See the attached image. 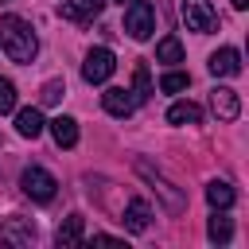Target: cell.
<instances>
[{"mask_svg":"<svg viewBox=\"0 0 249 249\" xmlns=\"http://www.w3.org/2000/svg\"><path fill=\"white\" fill-rule=\"evenodd\" d=\"M0 241H8V245H31L35 241V226L27 218H8L0 226Z\"/></svg>","mask_w":249,"mask_h":249,"instance_id":"30bf717a","label":"cell"},{"mask_svg":"<svg viewBox=\"0 0 249 249\" xmlns=\"http://www.w3.org/2000/svg\"><path fill=\"white\" fill-rule=\"evenodd\" d=\"M113 70H117V58H113V51H109V47H93V51L86 54V62H82V78H86L89 86L109 82V78H113Z\"/></svg>","mask_w":249,"mask_h":249,"instance_id":"8992f818","label":"cell"},{"mask_svg":"<svg viewBox=\"0 0 249 249\" xmlns=\"http://www.w3.org/2000/svg\"><path fill=\"white\" fill-rule=\"evenodd\" d=\"M233 198H237V195H233V187H230L226 179H214V183L206 187V202H210L214 210H230Z\"/></svg>","mask_w":249,"mask_h":249,"instance_id":"2e32d148","label":"cell"},{"mask_svg":"<svg viewBox=\"0 0 249 249\" xmlns=\"http://www.w3.org/2000/svg\"><path fill=\"white\" fill-rule=\"evenodd\" d=\"M43 128H47V121H43V113H39L35 105H31V109H19V113H16V132H19V136L35 140V136H39Z\"/></svg>","mask_w":249,"mask_h":249,"instance_id":"5bb4252c","label":"cell"},{"mask_svg":"<svg viewBox=\"0 0 249 249\" xmlns=\"http://www.w3.org/2000/svg\"><path fill=\"white\" fill-rule=\"evenodd\" d=\"M206 233H210V241H214V245H226V241L233 237V226H230V218H226V214H214V218H210V226H206Z\"/></svg>","mask_w":249,"mask_h":249,"instance_id":"ffe728a7","label":"cell"},{"mask_svg":"<svg viewBox=\"0 0 249 249\" xmlns=\"http://www.w3.org/2000/svg\"><path fill=\"white\" fill-rule=\"evenodd\" d=\"M97 245H121V237H109V233H93Z\"/></svg>","mask_w":249,"mask_h":249,"instance_id":"cb8c5ba5","label":"cell"},{"mask_svg":"<svg viewBox=\"0 0 249 249\" xmlns=\"http://www.w3.org/2000/svg\"><path fill=\"white\" fill-rule=\"evenodd\" d=\"M132 101L140 105V101H148L152 97V78H148V62H136V70H132Z\"/></svg>","mask_w":249,"mask_h":249,"instance_id":"ac0fdd59","label":"cell"},{"mask_svg":"<svg viewBox=\"0 0 249 249\" xmlns=\"http://www.w3.org/2000/svg\"><path fill=\"white\" fill-rule=\"evenodd\" d=\"M191 86V74H183V70H167L163 78H160V89L163 93H179V89H187Z\"/></svg>","mask_w":249,"mask_h":249,"instance_id":"44dd1931","label":"cell"},{"mask_svg":"<svg viewBox=\"0 0 249 249\" xmlns=\"http://www.w3.org/2000/svg\"><path fill=\"white\" fill-rule=\"evenodd\" d=\"M124 31H128L136 43L152 39V31H156V8H152L148 0H132V4L124 8Z\"/></svg>","mask_w":249,"mask_h":249,"instance_id":"3957f363","label":"cell"},{"mask_svg":"<svg viewBox=\"0 0 249 249\" xmlns=\"http://www.w3.org/2000/svg\"><path fill=\"white\" fill-rule=\"evenodd\" d=\"M167 121H171V124H198V121H202V109H198L195 101H175V105L167 109Z\"/></svg>","mask_w":249,"mask_h":249,"instance_id":"e0dca14e","label":"cell"},{"mask_svg":"<svg viewBox=\"0 0 249 249\" xmlns=\"http://www.w3.org/2000/svg\"><path fill=\"white\" fill-rule=\"evenodd\" d=\"M101 105H105V113H113V117H132V109H136L132 93L121 89V86H109V89L101 93Z\"/></svg>","mask_w":249,"mask_h":249,"instance_id":"9c48e42d","label":"cell"},{"mask_svg":"<svg viewBox=\"0 0 249 249\" xmlns=\"http://www.w3.org/2000/svg\"><path fill=\"white\" fill-rule=\"evenodd\" d=\"M101 8H105V0H78V4H62L58 16L62 19H74V23H89Z\"/></svg>","mask_w":249,"mask_h":249,"instance_id":"4fadbf2b","label":"cell"},{"mask_svg":"<svg viewBox=\"0 0 249 249\" xmlns=\"http://www.w3.org/2000/svg\"><path fill=\"white\" fill-rule=\"evenodd\" d=\"M62 93H66V82H62V78H51V82L39 89V101H43V105H58Z\"/></svg>","mask_w":249,"mask_h":249,"instance_id":"7402d4cb","label":"cell"},{"mask_svg":"<svg viewBox=\"0 0 249 249\" xmlns=\"http://www.w3.org/2000/svg\"><path fill=\"white\" fill-rule=\"evenodd\" d=\"M0 113H16V86L4 74H0Z\"/></svg>","mask_w":249,"mask_h":249,"instance_id":"603a6c76","label":"cell"},{"mask_svg":"<svg viewBox=\"0 0 249 249\" xmlns=\"http://www.w3.org/2000/svg\"><path fill=\"white\" fill-rule=\"evenodd\" d=\"M124 230H132V233H144L148 226H152V210H148V202L144 198H132L128 206H124Z\"/></svg>","mask_w":249,"mask_h":249,"instance_id":"7c38bea8","label":"cell"},{"mask_svg":"<svg viewBox=\"0 0 249 249\" xmlns=\"http://www.w3.org/2000/svg\"><path fill=\"white\" fill-rule=\"evenodd\" d=\"M210 105H214L218 121H237V113H241V97H237V89H230V86H214V89H210Z\"/></svg>","mask_w":249,"mask_h":249,"instance_id":"52a82bcc","label":"cell"},{"mask_svg":"<svg viewBox=\"0 0 249 249\" xmlns=\"http://www.w3.org/2000/svg\"><path fill=\"white\" fill-rule=\"evenodd\" d=\"M117 4H124V0H117Z\"/></svg>","mask_w":249,"mask_h":249,"instance_id":"484cf974","label":"cell"},{"mask_svg":"<svg viewBox=\"0 0 249 249\" xmlns=\"http://www.w3.org/2000/svg\"><path fill=\"white\" fill-rule=\"evenodd\" d=\"M0 43H4L12 62H31L39 54V39H35V31L23 16H4L0 19Z\"/></svg>","mask_w":249,"mask_h":249,"instance_id":"6da1fadb","label":"cell"},{"mask_svg":"<svg viewBox=\"0 0 249 249\" xmlns=\"http://www.w3.org/2000/svg\"><path fill=\"white\" fill-rule=\"evenodd\" d=\"M156 62H183V43L175 35H163L156 43Z\"/></svg>","mask_w":249,"mask_h":249,"instance_id":"d6986e66","label":"cell"},{"mask_svg":"<svg viewBox=\"0 0 249 249\" xmlns=\"http://www.w3.org/2000/svg\"><path fill=\"white\" fill-rule=\"evenodd\" d=\"M230 4H233L237 12H245V8H249V0H230Z\"/></svg>","mask_w":249,"mask_h":249,"instance_id":"d4e9b609","label":"cell"},{"mask_svg":"<svg viewBox=\"0 0 249 249\" xmlns=\"http://www.w3.org/2000/svg\"><path fill=\"white\" fill-rule=\"evenodd\" d=\"M210 74L214 78H233V74H241V54L233 51V47H222V51H214L210 54Z\"/></svg>","mask_w":249,"mask_h":249,"instance_id":"ba28073f","label":"cell"},{"mask_svg":"<svg viewBox=\"0 0 249 249\" xmlns=\"http://www.w3.org/2000/svg\"><path fill=\"white\" fill-rule=\"evenodd\" d=\"M54 241H58V249H70V245H82L86 241V218L82 214H70L62 226H58V233H54Z\"/></svg>","mask_w":249,"mask_h":249,"instance_id":"8fae6325","label":"cell"},{"mask_svg":"<svg viewBox=\"0 0 249 249\" xmlns=\"http://www.w3.org/2000/svg\"><path fill=\"white\" fill-rule=\"evenodd\" d=\"M19 187H23V195L31 198V202H51L54 195H58V179L51 175V171H43V167H23V175H19Z\"/></svg>","mask_w":249,"mask_h":249,"instance_id":"7a4b0ae2","label":"cell"},{"mask_svg":"<svg viewBox=\"0 0 249 249\" xmlns=\"http://www.w3.org/2000/svg\"><path fill=\"white\" fill-rule=\"evenodd\" d=\"M179 16H183V23H187L191 31H198V35H210V31L218 27V12H214L210 0H183V4H179Z\"/></svg>","mask_w":249,"mask_h":249,"instance_id":"5b68a950","label":"cell"},{"mask_svg":"<svg viewBox=\"0 0 249 249\" xmlns=\"http://www.w3.org/2000/svg\"><path fill=\"white\" fill-rule=\"evenodd\" d=\"M47 124H51V136H54L58 148H74V144H78V121H74V117H54V121H47Z\"/></svg>","mask_w":249,"mask_h":249,"instance_id":"9a60e30c","label":"cell"},{"mask_svg":"<svg viewBox=\"0 0 249 249\" xmlns=\"http://www.w3.org/2000/svg\"><path fill=\"white\" fill-rule=\"evenodd\" d=\"M136 175H140V179H148V183H152V187L160 191V198H163V206H167L171 214H179V210L187 206L183 191H175V183H167V179H163V175H160V171H156V167H152L148 160H136Z\"/></svg>","mask_w":249,"mask_h":249,"instance_id":"277c9868","label":"cell"}]
</instances>
